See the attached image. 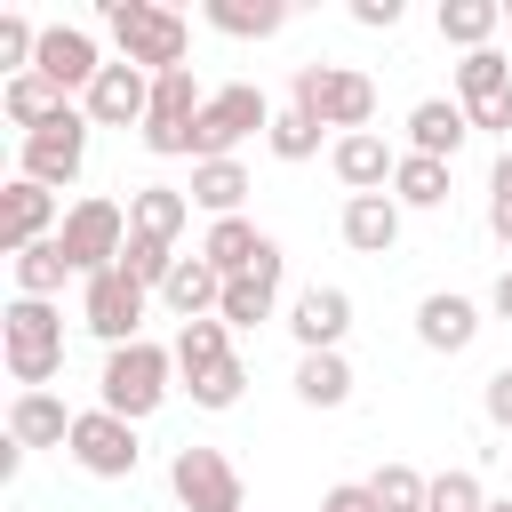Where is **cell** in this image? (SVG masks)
I'll use <instances>...</instances> for the list:
<instances>
[{
    "instance_id": "obj_24",
    "label": "cell",
    "mask_w": 512,
    "mask_h": 512,
    "mask_svg": "<svg viewBox=\"0 0 512 512\" xmlns=\"http://www.w3.org/2000/svg\"><path fill=\"white\" fill-rule=\"evenodd\" d=\"M288 264V256H280ZM280 264H256V272H240V280H224V304H216V320L240 336V328H264L272 320V304H280Z\"/></svg>"
},
{
    "instance_id": "obj_44",
    "label": "cell",
    "mask_w": 512,
    "mask_h": 512,
    "mask_svg": "<svg viewBox=\"0 0 512 512\" xmlns=\"http://www.w3.org/2000/svg\"><path fill=\"white\" fill-rule=\"evenodd\" d=\"M488 512H512V496H488Z\"/></svg>"
},
{
    "instance_id": "obj_28",
    "label": "cell",
    "mask_w": 512,
    "mask_h": 512,
    "mask_svg": "<svg viewBox=\"0 0 512 512\" xmlns=\"http://www.w3.org/2000/svg\"><path fill=\"white\" fill-rule=\"evenodd\" d=\"M432 24H440V40L448 48H496V32H504V0H440L432 8Z\"/></svg>"
},
{
    "instance_id": "obj_22",
    "label": "cell",
    "mask_w": 512,
    "mask_h": 512,
    "mask_svg": "<svg viewBox=\"0 0 512 512\" xmlns=\"http://www.w3.org/2000/svg\"><path fill=\"white\" fill-rule=\"evenodd\" d=\"M160 304L176 312V328H184V320H216V304H224V272H216L200 248H192V256H176V272H168Z\"/></svg>"
},
{
    "instance_id": "obj_42",
    "label": "cell",
    "mask_w": 512,
    "mask_h": 512,
    "mask_svg": "<svg viewBox=\"0 0 512 512\" xmlns=\"http://www.w3.org/2000/svg\"><path fill=\"white\" fill-rule=\"evenodd\" d=\"M352 24L360 32H392L400 24V0H352Z\"/></svg>"
},
{
    "instance_id": "obj_38",
    "label": "cell",
    "mask_w": 512,
    "mask_h": 512,
    "mask_svg": "<svg viewBox=\"0 0 512 512\" xmlns=\"http://www.w3.org/2000/svg\"><path fill=\"white\" fill-rule=\"evenodd\" d=\"M184 392H192V408H216V416H224V408H240V392H248V368H240V360H224L216 376H200V384H184Z\"/></svg>"
},
{
    "instance_id": "obj_5",
    "label": "cell",
    "mask_w": 512,
    "mask_h": 512,
    "mask_svg": "<svg viewBox=\"0 0 512 512\" xmlns=\"http://www.w3.org/2000/svg\"><path fill=\"white\" fill-rule=\"evenodd\" d=\"M200 112H208V88L192 80V64H176V72H152V112H144V152L152 160H192V128H200Z\"/></svg>"
},
{
    "instance_id": "obj_13",
    "label": "cell",
    "mask_w": 512,
    "mask_h": 512,
    "mask_svg": "<svg viewBox=\"0 0 512 512\" xmlns=\"http://www.w3.org/2000/svg\"><path fill=\"white\" fill-rule=\"evenodd\" d=\"M56 232H64L56 192L32 184V176H8V184H0V248L24 256V248H40V240H56Z\"/></svg>"
},
{
    "instance_id": "obj_25",
    "label": "cell",
    "mask_w": 512,
    "mask_h": 512,
    "mask_svg": "<svg viewBox=\"0 0 512 512\" xmlns=\"http://www.w3.org/2000/svg\"><path fill=\"white\" fill-rule=\"evenodd\" d=\"M168 352H176V384H200V376H216L224 360H240L224 320H184V328L168 336Z\"/></svg>"
},
{
    "instance_id": "obj_1",
    "label": "cell",
    "mask_w": 512,
    "mask_h": 512,
    "mask_svg": "<svg viewBox=\"0 0 512 512\" xmlns=\"http://www.w3.org/2000/svg\"><path fill=\"white\" fill-rule=\"evenodd\" d=\"M0 360H8L16 392H48L64 376V312L40 304V296H8V312H0Z\"/></svg>"
},
{
    "instance_id": "obj_32",
    "label": "cell",
    "mask_w": 512,
    "mask_h": 512,
    "mask_svg": "<svg viewBox=\"0 0 512 512\" xmlns=\"http://www.w3.org/2000/svg\"><path fill=\"white\" fill-rule=\"evenodd\" d=\"M296 400L304 408H344L352 400V360L344 352H296Z\"/></svg>"
},
{
    "instance_id": "obj_11",
    "label": "cell",
    "mask_w": 512,
    "mask_h": 512,
    "mask_svg": "<svg viewBox=\"0 0 512 512\" xmlns=\"http://www.w3.org/2000/svg\"><path fill=\"white\" fill-rule=\"evenodd\" d=\"M80 168H88V112H80V104H72L56 128L16 136V176L48 184V192H72V184H80Z\"/></svg>"
},
{
    "instance_id": "obj_41",
    "label": "cell",
    "mask_w": 512,
    "mask_h": 512,
    "mask_svg": "<svg viewBox=\"0 0 512 512\" xmlns=\"http://www.w3.org/2000/svg\"><path fill=\"white\" fill-rule=\"evenodd\" d=\"M320 512H376V496H368V480H336L320 496Z\"/></svg>"
},
{
    "instance_id": "obj_2",
    "label": "cell",
    "mask_w": 512,
    "mask_h": 512,
    "mask_svg": "<svg viewBox=\"0 0 512 512\" xmlns=\"http://www.w3.org/2000/svg\"><path fill=\"white\" fill-rule=\"evenodd\" d=\"M168 392H176V352H168V344H152V336H136V344H120V352H104V368H96V408H112V416H128V424L160 416V408H168Z\"/></svg>"
},
{
    "instance_id": "obj_9",
    "label": "cell",
    "mask_w": 512,
    "mask_h": 512,
    "mask_svg": "<svg viewBox=\"0 0 512 512\" xmlns=\"http://www.w3.org/2000/svg\"><path fill=\"white\" fill-rule=\"evenodd\" d=\"M144 312H152V288H136L120 264L96 272V280H80V328H88L104 352L136 344V336H144Z\"/></svg>"
},
{
    "instance_id": "obj_15",
    "label": "cell",
    "mask_w": 512,
    "mask_h": 512,
    "mask_svg": "<svg viewBox=\"0 0 512 512\" xmlns=\"http://www.w3.org/2000/svg\"><path fill=\"white\" fill-rule=\"evenodd\" d=\"M288 336H296V352H344V336H352V296L344 288H296V304H288Z\"/></svg>"
},
{
    "instance_id": "obj_19",
    "label": "cell",
    "mask_w": 512,
    "mask_h": 512,
    "mask_svg": "<svg viewBox=\"0 0 512 512\" xmlns=\"http://www.w3.org/2000/svg\"><path fill=\"white\" fill-rule=\"evenodd\" d=\"M328 168H336L344 200H352V192H392V168H400V152H392L376 128H360V136H336V144H328Z\"/></svg>"
},
{
    "instance_id": "obj_45",
    "label": "cell",
    "mask_w": 512,
    "mask_h": 512,
    "mask_svg": "<svg viewBox=\"0 0 512 512\" xmlns=\"http://www.w3.org/2000/svg\"><path fill=\"white\" fill-rule=\"evenodd\" d=\"M504 24H512V8H504Z\"/></svg>"
},
{
    "instance_id": "obj_16",
    "label": "cell",
    "mask_w": 512,
    "mask_h": 512,
    "mask_svg": "<svg viewBox=\"0 0 512 512\" xmlns=\"http://www.w3.org/2000/svg\"><path fill=\"white\" fill-rule=\"evenodd\" d=\"M400 216H408V208H400L392 192H352V200L336 208V232H344L352 256H392V248H400Z\"/></svg>"
},
{
    "instance_id": "obj_30",
    "label": "cell",
    "mask_w": 512,
    "mask_h": 512,
    "mask_svg": "<svg viewBox=\"0 0 512 512\" xmlns=\"http://www.w3.org/2000/svg\"><path fill=\"white\" fill-rule=\"evenodd\" d=\"M448 192H456V176H448V160H424V152H400V168H392V200L400 208H448Z\"/></svg>"
},
{
    "instance_id": "obj_37",
    "label": "cell",
    "mask_w": 512,
    "mask_h": 512,
    "mask_svg": "<svg viewBox=\"0 0 512 512\" xmlns=\"http://www.w3.org/2000/svg\"><path fill=\"white\" fill-rule=\"evenodd\" d=\"M424 512H488V488H480V472H472V464H448V472H432V496H424Z\"/></svg>"
},
{
    "instance_id": "obj_34",
    "label": "cell",
    "mask_w": 512,
    "mask_h": 512,
    "mask_svg": "<svg viewBox=\"0 0 512 512\" xmlns=\"http://www.w3.org/2000/svg\"><path fill=\"white\" fill-rule=\"evenodd\" d=\"M320 136H328V128H320L312 112H296V104H280V112H272V128H264V152L296 168V160H312V152H320Z\"/></svg>"
},
{
    "instance_id": "obj_29",
    "label": "cell",
    "mask_w": 512,
    "mask_h": 512,
    "mask_svg": "<svg viewBox=\"0 0 512 512\" xmlns=\"http://www.w3.org/2000/svg\"><path fill=\"white\" fill-rule=\"evenodd\" d=\"M200 24L224 40H272V32H288V8L280 0H208Z\"/></svg>"
},
{
    "instance_id": "obj_33",
    "label": "cell",
    "mask_w": 512,
    "mask_h": 512,
    "mask_svg": "<svg viewBox=\"0 0 512 512\" xmlns=\"http://www.w3.org/2000/svg\"><path fill=\"white\" fill-rule=\"evenodd\" d=\"M496 96H512V56H504V48L456 56V104L472 112V104H496Z\"/></svg>"
},
{
    "instance_id": "obj_20",
    "label": "cell",
    "mask_w": 512,
    "mask_h": 512,
    "mask_svg": "<svg viewBox=\"0 0 512 512\" xmlns=\"http://www.w3.org/2000/svg\"><path fill=\"white\" fill-rule=\"evenodd\" d=\"M464 136H472V112H464L456 96H424V104H408V152H424V160H448V168H456Z\"/></svg>"
},
{
    "instance_id": "obj_27",
    "label": "cell",
    "mask_w": 512,
    "mask_h": 512,
    "mask_svg": "<svg viewBox=\"0 0 512 512\" xmlns=\"http://www.w3.org/2000/svg\"><path fill=\"white\" fill-rule=\"evenodd\" d=\"M192 224V200H184V184H136L128 192V232H144V240H168L176 248V232Z\"/></svg>"
},
{
    "instance_id": "obj_8",
    "label": "cell",
    "mask_w": 512,
    "mask_h": 512,
    "mask_svg": "<svg viewBox=\"0 0 512 512\" xmlns=\"http://www.w3.org/2000/svg\"><path fill=\"white\" fill-rule=\"evenodd\" d=\"M168 496H176V512H248L240 464L224 448H200V440L168 456Z\"/></svg>"
},
{
    "instance_id": "obj_23",
    "label": "cell",
    "mask_w": 512,
    "mask_h": 512,
    "mask_svg": "<svg viewBox=\"0 0 512 512\" xmlns=\"http://www.w3.org/2000/svg\"><path fill=\"white\" fill-rule=\"evenodd\" d=\"M72 416L80 408H64L56 392H16L8 400V440L16 448H72Z\"/></svg>"
},
{
    "instance_id": "obj_4",
    "label": "cell",
    "mask_w": 512,
    "mask_h": 512,
    "mask_svg": "<svg viewBox=\"0 0 512 512\" xmlns=\"http://www.w3.org/2000/svg\"><path fill=\"white\" fill-rule=\"evenodd\" d=\"M104 32H112L120 64H136V72H176L192 48V24L160 0H104Z\"/></svg>"
},
{
    "instance_id": "obj_18",
    "label": "cell",
    "mask_w": 512,
    "mask_h": 512,
    "mask_svg": "<svg viewBox=\"0 0 512 512\" xmlns=\"http://www.w3.org/2000/svg\"><path fill=\"white\" fill-rule=\"evenodd\" d=\"M480 328H488V320H480V304H472V296H456V288H432V296L416 304V344H424V352H448V360H456V352H472V336H480Z\"/></svg>"
},
{
    "instance_id": "obj_12",
    "label": "cell",
    "mask_w": 512,
    "mask_h": 512,
    "mask_svg": "<svg viewBox=\"0 0 512 512\" xmlns=\"http://www.w3.org/2000/svg\"><path fill=\"white\" fill-rule=\"evenodd\" d=\"M104 64H112V56L96 48V32H88V24H40V56H32V72H40V80H56L72 104L96 88V72H104Z\"/></svg>"
},
{
    "instance_id": "obj_7",
    "label": "cell",
    "mask_w": 512,
    "mask_h": 512,
    "mask_svg": "<svg viewBox=\"0 0 512 512\" xmlns=\"http://www.w3.org/2000/svg\"><path fill=\"white\" fill-rule=\"evenodd\" d=\"M56 248L72 256V272H80V280L112 272V264H120V248H128V208H120V200H104V192L72 200V208H64V232H56Z\"/></svg>"
},
{
    "instance_id": "obj_26",
    "label": "cell",
    "mask_w": 512,
    "mask_h": 512,
    "mask_svg": "<svg viewBox=\"0 0 512 512\" xmlns=\"http://www.w3.org/2000/svg\"><path fill=\"white\" fill-rule=\"evenodd\" d=\"M256 184H248V168L240 160H192V184H184V200L216 224V216H240V200H248Z\"/></svg>"
},
{
    "instance_id": "obj_6",
    "label": "cell",
    "mask_w": 512,
    "mask_h": 512,
    "mask_svg": "<svg viewBox=\"0 0 512 512\" xmlns=\"http://www.w3.org/2000/svg\"><path fill=\"white\" fill-rule=\"evenodd\" d=\"M272 112H280V104H272L264 88H248V80L208 88V112H200V128H192V160H240V144L264 136Z\"/></svg>"
},
{
    "instance_id": "obj_39",
    "label": "cell",
    "mask_w": 512,
    "mask_h": 512,
    "mask_svg": "<svg viewBox=\"0 0 512 512\" xmlns=\"http://www.w3.org/2000/svg\"><path fill=\"white\" fill-rule=\"evenodd\" d=\"M488 232L512 248V144H504L496 168H488Z\"/></svg>"
},
{
    "instance_id": "obj_43",
    "label": "cell",
    "mask_w": 512,
    "mask_h": 512,
    "mask_svg": "<svg viewBox=\"0 0 512 512\" xmlns=\"http://www.w3.org/2000/svg\"><path fill=\"white\" fill-rule=\"evenodd\" d=\"M488 312H496V320H512V264L496 272V288H488Z\"/></svg>"
},
{
    "instance_id": "obj_14",
    "label": "cell",
    "mask_w": 512,
    "mask_h": 512,
    "mask_svg": "<svg viewBox=\"0 0 512 512\" xmlns=\"http://www.w3.org/2000/svg\"><path fill=\"white\" fill-rule=\"evenodd\" d=\"M80 112H88V128H144V112H152V72H136V64H104L96 72V88L80 96Z\"/></svg>"
},
{
    "instance_id": "obj_21",
    "label": "cell",
    "mask_w": 512,
    "mask_h": 512,
    "mask_svg": "<svg viewBox=\"0 0 512 512\" xmlns=\"http://www.w3.org/2000/svg\"><path fill=\"white\" fill-rule=\"evenodd\" d=\"M0 112H8L16 136H40V128H56L72 112V96L56 80H40V72H16V80H0Z\"/></svg>"
},
{
    "instance_id": "obj_3",
    "label": "cell",
    "mask_w": 512,
    "mask_h": 512,
    "mask_svg": "<svg viewBox=\"0 0 512 512\" xmlns=\"http://www.w3.org/2000/svg\"><path fill=\"white\" fill-rule=\"evenodd\" d=\"M288 104L312 112L320 128H336V136H360V128L376 120V80H368L360 64H328V56H312V64H296Z\"/></svg>"
},
{
    "instance_id": "obj_40",
    "label": "cell",
    "mask_w": 512,
    "mask_h": 512,
    "mask_svg": "<svg viewBox=\"0 0 512 512\" xmlns=\"http://www.w3.org/2000/svg\"><path fill=\"white\" fill-rule=\"evenodd\" d=\"M480 416H488L496 432H512V360H504V368L480 384Z\"/></svg>"
},
{
    "instance_id": "obj_31",
    "label": "cell",
    "mask_w": 512,
    "mask_h": 512,
    "mask_svg": "<svg viewBox=\"0 0 512 512\" xmlns=\"http://www.w3.org/2000/svg\"><path fill=\"white\" fill-rule=\"evenodd\" d=\"M8 280H16V296H40V304H56V296H64V280H80V272H72V256H64L56 240H40V248L8 256Z\"/></svg>"
},
{
    "instance_id": "obj_17",
    "label": "cell",
    "mask_w": 512,
    "mask_h": 512,
    "mask_svg": "<svg viewBox=\"0 0 512 512\" xmlns=\"http://www.w3.org/2000/svg\"><path fill=\"white\" fill-rule=\"evenodd\" d=\"M200 256H208L224 280H240V272H256V264H280V240H272L256 216H216L208 240H200Z\"/></svg>"
},
{
    "instance_id": "obj_36",
    "label": "cell",
    "mask_w": 512,
    "mask_h": 512,
    "mask_svg": "<svg viewBox=\"0 0 512 512\" xmlns=\"http://www.w3.org/2000/svg\"><path fill=\"white\" fill-rule=\"evenodd\" d=\"M120 272H128L136 288H152V296H160V288H168V272H176V248H168V240H144V232H128V248H120Z\"/></svg>"
},
{
    "instance_id": "obj_35",
    "label": "cell",
    "mask_w": 512,
    "mask_h": 512,
    "mask_svg": "<svg viewBox=\"0 0 512 512\" xmlns=\"http://www.w3.org/2000/svg\"><path fill=\"white\" fill-rule=\"evenodd\" d=\"M368 496H376V512H424L432 472H416V464H376V472H368Z\"/></svg>"
},
{
    "instance_id": "obj_10",
    "label": "cell",
    "mask_w": 512,
    "mask_h": 512,
    "mask_svg": "<svg viewBox=\"0 0 512 512\" xmlns=\"http://www.w3.org/2000/svg\"><path fill=\"white\" fill-rule=\"evenodd\" d=\"M88 480H136V464H144V440H136V424L128 416H112V408H80L72 416V448H64Z\"/></svg>"
}]
</instances>
